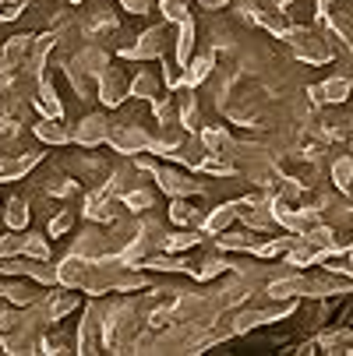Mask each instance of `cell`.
Instances as JSON below:
<instances>
[{
  "instance_id": "cell-1",
  "label": "cell",
  "mask_w": 353,
  "mask_h": 356,
  "mask_svg": "<svg viewBox=\"0 0 353 356\" xmlns=\"http://www.w3.org/2000/svg\"><path fill=\"white\" fill-rule=\"evenodd\" d=\"M78 353H103L107 349V325H103V300H92L81 321H78V335H74Z\"/></svg>"
},
{
  "instance_id": "cell-2",
  "label": "cell",
  "mask_w": 353,
  "mask_h": 356,
  "mask_svg": "<svg viewBox=\"0 0 353 356\" xmlns=\"http://www.w3.org/2000/svg\"><path fill=\"white\" fill-rule=\"evenodd\" d=\"M110 148L120 152V156H145V152L152 148V134H148L138 120H113Z\"/></svg>"
},
{
  "instance_id": "cell-3",
  "label": "cell",
  "mask_w": 353,
  "mask_h": 356,
  "mask_svg": "<svg viewBox=\"0 0 353 356\" xmlns=\"http://www.w3.org/2000/svg\"><path fill=\"white\" fill-rule=\"evenodd\" d=\"M166 46H170L166 25H152V29H145L134 39V46H124L120 57H127V60H163L166 57Z\"/></svg>"
},
{
  "instance_id": "cell-4",
  "label": "cell",
  "mask_w": 353,
  "mask_h": 356,
  "mask_svg": "<svg viewBox=\"0 0 353 356\" xmlns=\"http://www.w3.org/2000/svg\"><path fill=\"white\" fill-rule=\"evenodd\" d=\"M156 187L166 197H198V194H205V184L194 180V170L184 173V170H173V166H159L156 170Z\"/></svg>"
},
{
  "instance_id": "cell-5",
  "label": "cell",
  "mask_w": 353,
  "mask_h": 356,
  "mask_svg": "<svg viewBox=\"0 0 353 356\" xmlns=\"http://www.w3.org/2000/svg\"><path fill=\"white\" fill-rule=\"evenodd\" d=\"M95 95L103 99V106H107V110H117V106L124 103V99L131 95V78H127L120 67H113V64H110L103 74L95 78Z\"/></svg>"
},
{
  "instance_id": "cell-6",
  "label": "cell",
  "mask_w": 353,
  "mask_h": 356,
  "mask_svg": "<svg viewBox=\"0 0 353 356\" xmlns=\"http://www.w3.org/2000/svg\"><path fill=\"white\" fill-rule=\"evenodd\" d=\"M110 127H113V120L107 113H85L78 120V127L71 131V141L81 145V148H99V145L110 141Z\"/></svg>"
},
{
  "instance_id": "cell-7",
  "label": "cell",
  "mask_w": 353,
  "mask_h": 356,
  "mask_svg": "<svg viewBox=\"0 0 353 356\" xmlns=\"http://www.w3.org/2000/svg\"><path fill=\"white\" fill-rule=\"evenodd\" d=\"M71 254H78V258H88V261H99L110 254V240H107V229H99V222L85 226L74 243H71Z\"/></svg>"
},
{
  "instance_id": "cell-8",
  "label": "cell",
  "mask_w": 353,
  "mask_h": 356,
  "mask_svg": "<svg viewBox=\"0 0 353 356\" xmlns=\"http://www.w3.org/2000/svg\"><path fill=\"white\" fill-rule=\"evenodd\" d=\"M113 191L110 187H95V191H88L85 194V201H81V216L88 219V222H113L117 219V212H113Z\"/></svg>"
},
{
  "instance_id": "cell-9",
  "label": "cell",
  "mask_w": 353,
  "mask_h": 356,
  "mask_svg": "<svg viewBox=\"0 0 353 356\" xmlns=\"http://www.w3.org/2000/svg\"><path fill=\"white\" fill-rule=\"evenodd\" d=\"M39 163H42V148H22L18 156H4V159H0V184H11V180L29 177Z\"/></svg>"
},
{
  "instance_id": "cell-10",
  "label": "cell",
  "mask_w": 353,
  "mask_h": 356,
  "mask_svg": "<svg viewBox=\"0 0 353 356\" xmlns=\"http://www.w3.org/2000/svg\"><path fill=\"white\" fill-rule=\"evenodd\" d=\"M78 293H81V289L68 293V286H57L49 296H42V300H39V307H42L46 321L54 325V321H64L71 311H78Z\"/></svg>"
},
{
  "instance_id": "cell-11",
  "label": "cell",
  "mask_w": 353,
  "mask_h": 356,
  "mask_svg": "<svg viewBox=\"0 0 353 356\" xmlns=\"http://www.w3.org/2000/svg\"><path fill=\"white\" fill-rule=\"evenodd\" d=\"M32 103L42 117H64V103H61V95L54 88V81H49L46 74L36 78V95H32Z\"/></svg>"
},
{
  "instance_id": "cell-12",
  "label": "cell",
  "mask_w": 353,
  "mask_h": 356,
  "mask_svg": "<svg viewBox=\"0 0 353 356\" xmlns=\"http://www.w3.org/2000/svg\"><path fill=\"white\" fill-rule=\"evenodd\" d=\"M350 88H353L350 78H329L322 85H311V99L318 106H339V103H346Z\"/></svg>"
},
{
  "instance_id": "cell-13",
  "label": "cell",
  "mask_w": 353,
  "mask_h": 356,
  "mask_svg": "<svg viewBox=\"0 0 353 356\" xmlns=\"http://www.w3.org/2000/svg\"><path fill=\"white\" fill-rule=\"evenodd\" d=\"M216 243H219V250H233V254H255V250H258V243H262V233H255V229H247V233L223 229V233L216 236Z\"/></svg>"
},
{
  "instance_id": "cell-14",
  "label": "cell",
  "mask_w": 353,
  "mask_h": 356,
  "mask_svg": "<svg viewBox=\"0 0 353 356\" xmlns=\"http://www.w3.org/2000/svg\"><path fill=\"white\" fill-rule=\"evenodd\" d=\"M71 64L81 67L88 78H99V74L110 67V57H107V49H103V46H81L78 54L71 57Z\"/></svg>"
},
{
  "instance_id": "cell-15",
  "label": "cell",
  "mask_w": 353,
  "mask_h": 356,
  "mask_svg": "<svg viewBox=\"0 0 353 356\" xmlns=\"http://www.w3.org/2000/svg\"><path fill=\"white\" fill-rule=\"evenodd\" d=\"M0 49H4L8 67H25L29 57H32V49H36V35H29V32H22V35H8V42L0 46Z\"/></svg>"
},
{
  "instance_id": "cell-16",
  "label": "cell",
  "mask_w": 353,
  "mask_h": 356,
  "mask_svg": "<svg viewBox=\"0 0 353 356\" xmlns=\"http://www.w3.org/2000/svg\"><path fill=\"white\" fill-rule=\"evenodd\" d=\"M32 131H36V138H39L42 145H54V148H61V145L71 141V131L61 124V117H39V120L32 124Z\"/></svg>"
},
{
  "instance_id": "cell-17",
  "label": "cell",
  "mask_w": 353,
  "mask_h": 356,
  "mask_svg": "<svg viewBox=\"0 0 353 356\" xmlns=\"http://www.w3.org/2000/svg\"><path fill=\"white\" fill-rule=\"evenodd\" d=\"M85 272H88V258H78V254H68V258L57 265V286L81 289V282H85Z\"/></svg>"
},
{
  "instance_id": "cell-18",
  "label": "cell",
  "mask_w": 353,
  "mask_h": 356,
  "mask_svg": "<svg viewBox=\"0 0 353 356\" xmlns=\"http://www.w3.org/2000/svg\"><path fill=\"white\" fill-rule=\"evenodd\" d=\"M230 268H233L230 258H223V254H205V258L191 261V279H198V282H212V279H219V275L230 272Z\"/></svg>"
},
{
  "instance_id": "cell-19",
  "label": "cell",
  "mask_w": 353,
  "mask_h": 356,
  "mask_svg": "<svg viewBox=\"0 0 353 356\" xmlns=\"http://www.w3.org/2000/svg\"><path fill=\"white\" fill-rule=\"evenodd\" d=\"M237 219H240V216H237V201H226V205L205 212V219H201V229H205V236H219V233L230 229Z\"/></svg>"
},
{
  "instance_id": "cell-20",
  "label": "cell",
  "mask_w": 353,
  "mask_h": 356,
  "mask_svg": "<svg viewBox=\"0 0 353 356\" xmlns=\"http://www.w3.org/2000/svg\"><path fill=\"white\" fill-rule=\"evenodd\" d=\"M166 219H170L173 226H198V229H201V219H205V212L194 209V205H191V197H170V212H166Z\"/></svg>"
},
{
  "instance_id": "cell-21",
  "label": "cell",
  "mask_w": 353,
  "mask_h": 356,
  "mask_svg": "<svg viewBox=\"0 0 353 356\" xmlns=\"http://www.w3.org/2000/svg\"><path fill=\"white\" fill-rule=\"evenodd\" d=\"M216 71V57L212 54H201V57H191L187 67H184V85L187 88H198L201 81H209Z\"/></svg>"
},
{
  "instance_id": "cell-22",
  "label": "cell",
  "mask_w": 353,
  "mask_h": 356,
  "mask_svg": "<svg viewBox=\"0 0 353 356\" xmlns=\"http://www.w3.org/2000/svg\"><path fill=\"white\" fill-rule=\"evenodd\" d=\"M198 134H201V141H205V148L212 152V156H230V159H233L237 141L230 138V131H226V127H201Z\"/></svg>"
},
{
  "instance_id": "cell-23",
  "label": "cell",
  "mask_w": 353,
  "mask_h": 356,
  "mask_svg": "<svg viewBox=\"0 0 353 356\" xmlns=\"http://www.w3.org/2000/svg\"><path fill=\"white\" fill-rule=\"evenodd\" d=\"M4 300L8 303H15V307H32V303H39L42 300V293H39V282H8L4 286Z\"/></svg>"
},
{
  "instance_id": "cell-24",
  "label": "cell",
  "mask_w": 353,
  "mask_h": 356,
  "mask_svg": "<svg viewBox=\"0 0 353 356\" xmlns=\"http://www.w3.org/2000/svg\"><path fill=\"white\" fill-rule=\"evenodd\" d=\"M194 39H198V29H194V22L187 18V22H180L177 25V39H173V57L187 67V60H191V54H194Z\"/></svg>"
},
{
  "instance_id": "cell-25",
  "label": "cell",
  "mask_w": 353,
  "mask_h": 356,
  "mask_svg": "<svg viewBox=\"0 0 353 356\" xmlns=\"http://www.w3.org/2000/svg\"><path fill=\"white\" fill-rule=\"evenodd\" d=\"M177 106H180V127L184 131H198V124H201V113H198V99L191 95V88L184 85V92H180V99H177Z\"/></svg>"
},
{
  "instance_id": "cell-26",
  "label": "cell",
  "mask_w": 353,
  "mask_h": 356,
  "mask_svg": "<svg viewBox=\"0 0 353 356\" xmlns=\"http://www.w3.org/2000/svg\"><path fill=\"white\" fill-rule=\"evenodd\" d=\"M159 95V78L152 74V71H138L134 78H131V99H152Z\"/></svg>"
},
{
  "instance_id": "cell-27",
  "label": "cell",
  "mask_w": 353,
  "mask_h": 356,
  "mask_svg": "<svg viewBox=\"0 0 353 356\" xmlns=\"http://www.w3.org/2000/svg\"><path fill=\"white\" fill-rule=\"evenodd\" d=\"M29 201L25 197H11L8 201V209H4V222H8V229H25L29 226Z\"/></svg>"
},
{
  "instance_id": "cell-28",
  "label": "cell",
  "mask_w": 353,
  "mask_h": 356,
  "mask_svg": "<svg viewBox=\"0 0 353 356\" xmlns=\"http://www.w3.org/2000/svg\"><path fill=\"white\" fill-rule=\"evenodd\" d=\"M120 201H124V205H127L131 212H148V209L156 205V194L148 191V187H141V184H138V187H131Z\"/></svg>"
},
{
  "instance_id": "cell-29",
  "label": "cell",
  "mask_w": 353,
  "mask_h": 356,
  "mask_svg": "<svg viewBox=\"0 0 353 356\" xmlns=\"http://www.w3.org/2000/svg\"><path fill=\"white\" fill-rule=\"evenodd\" d=\"M332 184H336L339 191H350V187H353V156H339V159L332 163Z\"/></svg>"
},
{
  "instance_id": "cell-30",
  "label": "cell",
  "mask_w": 353,
  "mask_h": 356,
  "mask_svg": "<svg viewBox=\"0 0 353 356\" xmlns=\"http://www.w3.org/2000/svg\"><path fill=\"white\" fill-rule=\"evenodd\" d=\"M22 254H29V258H39V261H49V240H46L42 233H25Z\"/></svg>"
},
{
  "instance_id": "cell-31",
  "label": "cell",
  "mask_w": 353,
  "mask_h": 356,
  "mask_svg": "<svg viewBox=\"0 0 353 356\" xmlns=\"http://www.w3.org/2000/svg\"><path fill=\"white\" fill-rule=\"evenodd\" d=\"M22 247H25V229H8L0 236V258H15V254H22Z\"/></svg>"
},
{
  "instance_id": "cell-32",
  "label": "cell",
  "mask_w": 353,
  "mask_h": 356,
  "mask_svg": "<svg viewBox=\"0 0 353 356\" xmlns=\"http://www.w3.org/2000/svg\"><path fill=\"white\" fill-rule=\"evenodd\" d=\"M74 219H78V209H61L54 219H49V229H46V236H64V233L74 226Z\"/></svg>"
},
{
  "instance_id": "cell-33",
  "label": "cell",
  "mask_w": 353,
  "mask_h": 356,
  "mask_svg": "<svg viewBox=\"0 0 353 356\" xmlns=\"http://www.w3.org/2000/svg\"><path fill=\"white\" fill-rule=\"evenodd\" d=\"M163 85L170 88V92H177L180 85H184V64L173 57V60H166L163 57Z\"/></svg>"
},
{
  "instance_id": "cell-34",
  "label": "cell",
  "mask_w": 353,
  "mask_h": 356,
  "mask_svg": "<svg viewBox=\"0 0 353 356\" xmlns=\"http://www.w3.org/2000/svg\"><path fill=\"white\" fill-rule=\"evenodd\" d=\"M159 8H163V22H170V25H180V22L191 18L184 0H159Z\"/></svg>"
},
{
  "instance_id": "cell-35",
  "label": "cell",
  "mask_w": 353,
  "mask_h": 356,
  "mask_svg": "<svg viewBox=\"0 0 353 356\" xmlns=\"http://www.w3.org/2000/svg\"><path fill=\"white\" fill-rule=\"evenodd\" d=\"M29 0H0V22H15L25 11Z\"/></svg>"
},
{
  "instance_id": "cell-36",
  "label": "cell",
  "mask_w": 353,
  "mask_h": 356,
  "mask_svg": "<svg viewBox=\"0 0 353 356\" xmlns=\"http://www.w3.org/2000/svg\"><path fill=\"white\" fill-rule=\"evenodd\" d=\"M315 8H318V18H329L332 8H336V0H315Z\"/></svg>"
},
{
  "instance_id": "cell-37",
  "label": "cell",
  "mask_w": 353,
  "mask_h": 356,
  "mask_svg": "<svg viewBox=\"0 0 353 356\" xmlns=\"http://www.w3.org/2000/svg\"><path fill=\"white\" fill-rule=\"evenodd\" d=\"M198 4L205 11H219V8H226V0H198Z\"/></svg>"
},
{
  "instance_id": "cell-38",
  "label": "cell",
  "mask_w": 353,
  "mask_h": 356,
  "mask_svg": "<svg viewBox=\"0 0 353 356\" xmlns=\"http://www.w3.org/2000/svg\"><path fill=\"white\" fill-rule=\"evenodd\" d=\"M64 4H81V0H64Z\"/></svg>"
},
{
  "instance_id": "cell-39",
  "label": "cell",
  "mask_w": 353,
  "mask_h": 356,
  "mask_svg": "<svg viewBox=\"0 0 353 356\" xmlns=\"http://www.w3.org/2000/svg\"><path fill=\"white\" fill-rule=\"evenodd\" d=\"M4 286H8V282H0V296H4Z\"/></svg>"
},
{
  "instance_id": "cell-40",
  "label": "cell",
  "mask_w": 353,
  "mask_h": 356,
  "mask_svg": "<svg viewBox=\"0 0 353 356\" xmlns=\"http://www.w3.org/2000/svg\"><path fill=\"white\" fill-rule=\"evenodd\" d=\"M350 226H353V212H350Z\"/></svg>"
},
{
  "instance_id": "cell-41",
  "label": "cell",
  "mask_w": 353,
  "mask_h": 356,
  "mask_svg": "<svg viewBox=\"0 0 353 356\" xmlns=\"http://www.w3.org/2000/svg\"><path fill=\"white\" fill-rule=\"evenodd\" d=\"M29 4H32V0H29Z\"/></svg>"
}]
</instances>
